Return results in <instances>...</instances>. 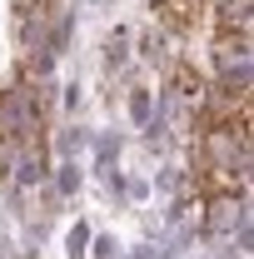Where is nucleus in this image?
I'll return each mask as SVG.
<instances>
[{
	"label": "nucleus",
	"instance_id": "nucleus-1",
	"mask_svg": "<svg viewBox=\"0 0 254 259\" xmlns=\"http://www.w3.org/2000/svg\"><path fill=\"white\" fill-rule=\"evenodd\" d=\"M199 10H204V0H159V20L170 30H194L199 25Z\"/></svg>",
	"mask_w": 254,
	"mask_h": 259
},
{
	"label": "nucleus",
	"instance_id": "nucleus-4",
	"mask_svg": "<svg viewBox=\"0 0 254 259\" xmlns=\"http://www.w3.org/2000/svg\"><path fill=\"white\" fill-rule=\"evenodd\" d=\"M130 110H135V120H145V115H150V95H145V90H135V100H130Z\"/></svg>",
	"mask_w": 254,
	"mask_h": 259
},
{
	"label": "nucleus",
	"instance_id": "nucleus-3",
	"mask_svg": "<svg viewBox=\"0 0 254 259\" xmlns=\"http://www.w3.org/2000/svg\"><path fill=\"white\" fill-rule=\"evenodd\" d=\"M175 95H180V100H199V95H204V85H199L194 70H175Z\"/></svg>",
	"mask_w": 254,
	"mask_h": 259
},
{
	"label": "nucleus",
	"instance_id": "nucleus-2",
	"mask_svg": "<svg viewBox=\"0 0 254 259\" xmlns=\"http://www.w3.org/2000/svg\"><path fill=\"white\" fill-rule=\"evenodd\" d=\"M234 220H239V199L234 194H215L209 199V214H204V229L224 234V229H234Z\"/></svg>",
	"mask_w": 254,
	"mask_h": 259
}]
</instances>
